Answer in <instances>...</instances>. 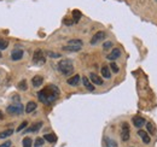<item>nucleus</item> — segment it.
Segmentation results:
<instances>
[{
  "mask_svg": "<svg viewBox=\"0 0 157 147\" xmlns=\"http://www.w3.org/2000/svg\"><path fill=\"white\" fill-rule=\"evenodd\" d=\"M58 95H59V89H58V87H56L53 85L45 87L42 91H40L38 93L40 101H42L44 104H52L57 99Z\"/></svg>",
  "mask_w": 157,
  "mask_h": 147,
  "instance_id": "f257e3e1",
  "label": "nucleus"
},
{
  "mask_svg": "<svg viewBox=\"0 0 157 147\" xmlns=\"http://www.w3.org/2000/svg\"><path fill=\"white\" fill-rule=\"evenodd\" d=\"M58 70L60 74L68 76L70 74H72V71H74V64L70 59H62L58 63Z\"/></svg>",
  "mask_w": 157,
  "mask_h": 147,
  "instance_id": "f03ea898",
  "label": "nucleus"
},
{
  "mask_svg": "<svg viewBox=\"0 0 157 147\" xmlns=\"http://www.w3.org/2000/svg\"><path fill=\"white\" fill-rule=\"evenodd\" d=\"M33 62L34 64L36 65H42L45 64L46 62V57H45V52L42 50H36L34 52V56H33Z\"/></svg>",
  "mask_w": 157,
  "mask_h": 147,
  "instance_id": "7ed1b4c3",
  "label": "nucleus"
},
{
  "mask_svg": "<svg viewBox=\"0 0 157 147\" xmlns=\"http://www.w3.org/2000/svg\"><path fill=\"white\" fill-rule=\"evenodd\" d=\"M121 139L122 141H128L131 139V130H129V124L127 122L122 123V128H121Z\"/></svg>",
  "mask_w": 157,
  "mask_h": 147,
  "instance_id": "20e7f679",
  "label": "nucleus"
},
{
  "mask_svg": "<svg viewBox=\"0 0 157 147\" xmlns=\"http://www.w3.org/2000/svg\"><path fill=\"white\" fill-rule=\"evenodd\" d=\"M23 109H24L23 105H21V104H14V105L8 106L6 111H8L9 113H11V115H21V113H23V111H24Z\"/></svg>",
  "mask_w": 157,
  "mask_h": 147,
  "instance_id": "39448f33",
  "label": "nucleus"
},
{
  "mask_svg": "<svg viewBox=\"0 0 157 147\" xmlns=\"http://www.w3.org/2000/svg\"><path fill=\"white\" fill-rule=\"evenodd\" d=\"M105 36H106V33L105 32H103V30H99V32H97L93 36H92V39H91V45H97L98 42H100V41H104V39H105Z\"/></svg>",
  "mask_w": 157,
  "mask_h": 147,
  "instance_id": "423d86ee",
  "label": "nucleus"
},
{
  "mask_svg": "<svg viewBox=\"0 0 157 147\" xmlns=\"http://www.w3.org/2000/svg\"><path fill=\"white\" fill-rule=\"evenodd\" d=\"M138 135H139V137L141 139V141L144 142V143H150V141H151V137H150V135L145 131V130H141V129H139L138 130Z\"/></svg>",
  "mask_w": 157,
  "mask_h": 147,
  "instance_id": "0eeeda50",
  "label": "nucleus"
},
{
  "mask_svg": "<svg viewBox=\"0 0 157 147\" xmlns=\"http://www.w3.org/2000/svg\"><path fill=\"white\" fill-rule=\"evenodd\" d=\"M90 80H91V82H92L93 85H98V86H102V85H103V80L100 79V76H98L97 74H94V72H91V74H90Z\"/></svg>",
  "mask_w": 157,
  "mask_h": 147,
  "instance_id": "6e6552de",
  "label": "nucleus"
},
{
  "mask_svg": "<svg viewBox=\"0 0 157 147\" xmlns=\"http://www.w3.org/2000/svg\"><path fill=\"white\" fill-rule=\"evenodd\" d=\"M42 125H44L42 122H36V123L32 124L30 128L26 129V133H36V131H39V130L42 128Z\"/></svg>",
  "mask_w": 157,
  "mask_h": 147,
  "instance_id": "1a4fd4ad",
  "label": "nucleus"
},
{
  "mask_svg": "<svg viewBox=\"0 0 157 147\" xmlns=\"http://www.w3.org/2000/svg\"><path fill=\"white\" fill-rule=\"evenodd\" d=\"M82 83H84V86H85V88H86L87 91H90V92H93V91H94V85L91 82V80H90L88 77L84 76V77H82Z\"/></svg>",
  "mask_w": 157,
  "mask_h": 147,
  "instance_id": "9d476101",
  "label": "nucleus"
},
{
  "mask_svg": "<svg viewBox=\"0 0 157 147\" xmlns=\"http://www.w3.org/2000/svg\"><path fill=\"white\" fill-rule=\"evenodd\" d=\"M121 56V50L120 48H114L109 54H108V59L109 60H115V59H117L119 57Z\"/></svg>",
  "mask_w": 157,
  "mask_h": 147,
  "instance_id": "9b49d317",
  "label": "nucleus"
},
{
  "mask_svg": "<svg viewBox=\"0 0 157 147\" xmlns=\"http://www.w3.org/2000/svg\"><path fill=\"white\" fill-rule=\"evenodd\" d=\"M22 57H23V51L22 50H14L11 52V59L14 62H17V60L22 59Z\"/></svg>",
  "mask_w": 157,
  "mask_h": 147,
  "instance_id": "f8f14e48",
  "label": "nucleus"
},
{
  "mask_svg": "<svg viewBox=\"0 0 157 147\" xmlns=\"http://www.w3.org/2000/svg\"><path fill=\"white\" fill-rule=\"evenodd\" d=\"M145 123H146L145 118H143V117H140V116L133 117V124H134V127H137V128H141Z\"/></svg>",
  "mask_w": 157,
  "mask_h": 147,
  "instance_id": "ddd939ff",
  "label": "nucleus"
},
{
  "mask_svg": "<svg viewBox=\"0 0 157 147\" xmlns=\"http://www.w3.org/2000/svg\"><path fill=\"white\" fill-rule=\"evenodd\" d=\"M38 107V105H36V103L35 101H29L27 105H26V107H24V111L27 112V113H32L33 111H35V109Z\"/></svg>",
  "mask_w": 157,
  "mask_h": 147,
  "instance_id": "4468645a",
  "label": "nucleus"
},
{
  "mask_svg": "<svg viewBox=\"0 0 157 147\" xmlns=\"http://www.w3.org/2000/svg\"><path fill=\"white\" fill-rule=\"evenodd\" d=\"M102 76L104 77V79H110L111 77V71H110V68L109 66H106V65H104V66H102Z\"/></svg>",
  "mask_w": 157,
  "mask_h": 147,
  "instance_id": "2eb2a0df",
  "label": "nucleus"
},
{
  "mask_svg": "<svg viewBox=\"0 0 157 147\" xmlns=\"http://www.w3.org/2000/svg\"><path fill=\"white\" fill-rule=\"evenodd\" d=\"M104 142H105V146H106V147H119V146H117V142H116L114 139L109 137V136H105V137H104Z\"/></svg>",
  "mask_w": 157,
  "mask_h": 147,
  "instance_id": "dca6fc26",
  "label": "nucleus"
},
{
  "mask_svg": "<svg viewBox=\"0 0 157 147\" xmlns=\"http://www.w3.org/2000/svg\"><path fill=\"white\" fill-rule=\"evenodd\" d=\"M66 82H68V85H70V86H77L78 82H80V76H78V75H74V76H71L69 80H66Z\"/></svg>",
  "mask_w": 157,
  "mask_h": 147,
  "instance_id": "f3484780",
  "label": "nucleus"
},
{
  "mask_svg": "<svg viewBox=\"0 0 157 147\" xmlns=\"http://www.w3.org/2000/svg\"><path fill=\"white\" fill-rule=\"evenodd\" d=\"M42 82H44V79L41 76H34L33 80H32V85L34 87H40L42 85Z\"/></svg>",
  "mask_w": 157,
  "mask_h": 147,
  "instance_id": "a211bd4d",
  "label": "nucleus"
},
{
  "mask_svg": "<svg viewBox=\"0 0 157 147\" xmlns=\"http://www.w3.org/2000/svg\"><path fill=\"white\" fill-rule=\"evenodd\" d=\"M68 45H70V46H77V47H82L84 42H82V40H80V39H72V40H69V41H68Z\"/></svg>",
  "mask_w": 157,
  "mask_h": 147,
  "instance_id": "6ab92c4d",
  "label": "nucleus"
},
{
  "mask_svg": "<svg viewBox=\"0 0 157 147\" xmlns=\"http://www.w3.org/2000/svg\"><path fill=\"white\" fill-rule=\"evenodd\" d=\"M82 47H77V46H70V45H66L63 47V51L65 52H78Z\"/></svg>",
  "mask_w": 157,
  "mask_h": 147,
  "instance_id": "aec40b11",
  "label": "nucleus"
},
{
  "mask_svg": "<svg viewBox=\"0 0 157 147\" xmlns=\"http://www.w3.org/2000/svg\"><path fill=\"white\" fill-rule=\"evenodd\" d=\"M14 134V129H6L4 131H0V139H5V137H9Z\"/></svg>",
  "mask_w": 157,
  "mask_h": 147,
  "instance_id": "412c9836",
  "label": "nucleus"
},
{
  "mask_svg": "<svg viewBox=\"0 0 157 147\" xmlns=\"http://www.w3.org/2000/svg\"><path fill=\"white\" fill-rule=\"evenodd\" d=\"M44 139H45L46 141H48V142H56V141H57L56 134H45Z\"/></svg>",
  "mask_w": 157,
  "mask_h": 147,
  "instance_id": "4be33fe9",
  "label": "nucleus"
},
{
  "mask_svg": "<svg viewBox=\"0 0 157 147\" xmlns=\"http://www.w3.org/2000/svg\"><path fill=\"white\" fill-rule=\"evenodd\" d=\"M80 18H81V12L78 11V10H74L72 11V20H74V22L77 23Z\"/></svg>",
  "mask_w": 157,
  "mask_h": 147,
  "instance_id": "5701e85b",
  "label": "nucleus"
},
{
  "mask_svg": "<svg viewBox=\"0 0 157 147\" xmlns=\"http://www.w3.org/2000/svg\"><path fill=\"white\" fill-rule=\"evenodd\" d=\"M17 88H18V89H21V91H27V89H28L27 81H26V80H22V81L17 85Z\"/></svg>",
  "mask_w": 157,
  "mask_h": 147,
  "instance_id": "b1692460",
  "label": "nucleus"
},
{
  "mask_svg": "<svg viewBox=\"0 0 157 147\" xmlns=\"http://www.w3.org/2000/svg\"><path fill=\"white\" fill-rule=\"evenodd\" d=\"M45 142V139L44 137H36L35 141H34V147H41Z\"/></svg>",
  "mask_w": 157,
  "mask_h": 147,
  "instance_id": "393cba45",
  "label": "nucleus"
},
{
  "mask_svg": "<svg viewBox=\"0 0 157 147\" xmlns=\"http://www.w3.org/2000/svg\"><path fill=\"white\" fill-rule=\"evenodd\" d=\"M22 145H23V147H32L33 141H32L30 137H24L23 141H22Z\"/></svg>",
  "mask_w": 157,
  "mask_h": 147,
  "instance_id": "a878e982",
  "label": "nucleus"
},
{
  "mask_svg": "<svg viewBox=\"0 0 157 147\" xmlns=\"http://www.w3.org/2000/svg\"><path fill=\"white\" fill-rule=\"evenodd\" d=\"M9 46V41L4 40V39H0V50H5Z\"/></svg>",
  "mask_w": 157,
  "mask_h": 147,
  "instance_id": "bb28decb",
  "label": "nucleus"
},
{
  "mask_svg": "<svg viewBox=\"0 0 157 147\" xmlns=\"http://www.w3.org/2000/svg\"><path fill=\"white\" fill-rule=\"evenodd\" d=\"M111 47H112V41H104V44H103L104 51H109Z\"/></svg>",
  "mask_w": 157,
  "mask_h": 147,
  "instance_id": "cd10ccee",
  "label": "nucleus"
},
{
  "mask_svg": "<svg viewBox=\"0 0 157 147\" xmlns=\"http://www.w3.org/2000/svg\"><path fill=\"white\" fill-rule=\"evenodd\" d=\"M146 130L150 133V134H152L153 131H155V128H153V124L152 123H150V122H147L146 123Z\"/></svg>",
  "mask_w": 157,
  "mask_h": 147,
  "instance_id": "c85d7f7f",
  "label": "nucleus"
},
{
  "mask_svg": "<svg viewBox=\"0 0 157 147\" xmlns=\"http://www.w3.org/2000/svg\"><path fill=\"white\" fill-rule=\"evenodd\" d=\"M110 69H111V70H112L115 74H117V72H119V70H120L116 63H111V64H110Z\"/></svg>",
  "mask_w": 157,
  "mask_h": 147,
  "instance_id": "c756f323",
  "label": "nucleus"
},
{
  "mask_svg": "<svg viewBox=\"0 0 157 147\" xmlns=\"http://www.w3.org/2000/svg\"><path fill=\"white\" fill-rule=\"evenodd\" d=\"M27 125H28V122H26V121H24V122H23V123H22V124H21V125L17 128V131H22V130H23V129H24Z\"/></svg>",
  "mask_w": 157,
  "mask_h": 147,
  "instance_id": "7c9ffc66",
  "label": "nucleus"
},
{
  "mask_svg": "<svg viewBox=\"0 0 157 147\" xmlns=\"http://www.w3.org/2000/svg\"><path fill=\"white\" fill-rule=\"evenodd\" d=\"M72 23H75L74 20H69V18H65V20H64V24H66V26H71Z\"/></svg>",
  "mask_w": 157,
  "mask_h": 147,
  "instance_id": "2f4dec72",
  "label": "nucleus"
},
{
  "mask_svg": "<svg viewBox=\"0 0 157 147\" xmlns=\"http://www.w3.org/2000/svg\"><path fill=\"white\" fill-rule=\"evenodd\" d=\"M47 54H48L50 57H52V58H58V57H60L59 53H53V52H47Z\"/></svg>",
  "mask_w": 157,
  "mask_h": 147,
  "instance_id": "473e14b6",
  "label": "nucleus"
},
{
  "mask_svg": "<svg viewBox=\"0 0 157 147\" xmlns=\"http://www.w3.org/2000/svg\"><path fill=\"white\" fill-rule=\"evenodd\" d=\"M0 147H11V142H10V141H6V142H4V143L0 145Z\"/></svg>",
  "mask_w": 157,
  "mask_h": 147,
  "instance_id": "72a5a7b5",
  "label": "nucleus"
},
{
  "mask_svg": "<svg viewBox=\"0 0 157 147\" xmlns=\"http://www.w3.org/2000/svg\"><path fill=\"white\" fill-rule=\"evenodd\" d=\"M3 118H4V115H3L2 111H0V119H3Z\"/></svg>",
  "mask_w": 157,
  "mask_h": 147,
  "instance_id": "f704fd0d",
  "label": "nucleus"
},
{
  "mask_svg": "<svg viewBox=\"0 0 157 147\" xmlns=\"http://www.w3.org/2000/svg\"><path fill=\"white\" fill-rule=\"evenodd\" d=\"M0 57H2V53H0Z\"/></svg>",
  "mask_w": 157,
  "mask_h": 147,
  "instance_id": "c9c22d12",
  "label": "nucleus"
},
{
  "mask_svg": "<svg viewBox=\"0 0 157 147\" xmlns=\"http://www.w3.org/2000/svg\"><path fill=\"white\" fill-rule=\"evenodd\" d=\"M155 2H156V3H157V0H155Z\"/></svg>",
  "mask_w": 157,
  "mask_h": 147,
  "instance_id": "e433bc0d",
  "label": "nucleus"
}]
</instances>
